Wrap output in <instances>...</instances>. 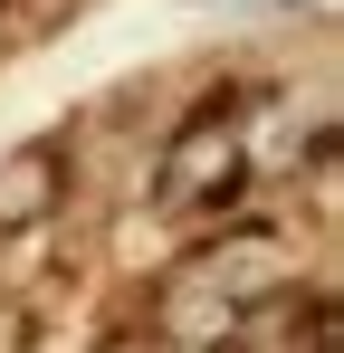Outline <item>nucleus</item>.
<instances>
[{
    "mask_svg": "<svg viewBox=\"0 0 344 353\" xmlns=\"http://www.w3.org/2000/svg\"><path fill=\"white\" fill-rule=\"evenodd\" d=\"M239 201H249L239 115L211 96V105H191L163 134V153H153V210H172V220H239Z\"/></svg>",
    "mask_w": 344,
    "mask_h": 353,
    "instance_id": "obj_1",
    "label": "nucleus"
},
{
    "mask_svg": "<svg viewBox=\"0 0 344 353\" xmlns=\"http://www.w3.org/2000/svg\"><path fill=\"white\" fill-rule=\"evenodd\" d=\"M67 191H77V153H67L57 134H19V143L0 153V239L39 230Z\"/></svg>",
    "mask_w": 344,
    "mask_h": 353,
    "instance_id": "obj_2",
    "label": "nucleus"
},
{
    "mask_svg": "<svg viewBox=\"0 0 344 353\" xmlns=\"http://www.w3.org/2000/svg\"><path fill=\"white\" fill-rule=\"evenodd\" d=\"M0 353H29V305H0Z\"/></svg>",
    "mask_w": 344,
    "mask_h": 353,
    "instance_id": "obj_3",
    "label": "nucleus"
}]
</instances>
